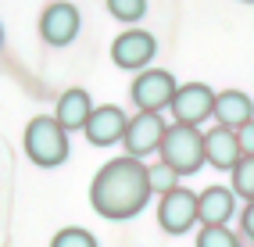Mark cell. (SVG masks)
<instances>
[{"instance_id":"cell-2","label":"cell","mask_w":254,"mask_h":247,"mask_svg":"<svg viewBox=\"0 0 254 247\" xmlns=\"http://www.w3.org/2000/svg\"><path fill=\"white\" fill-rule=\"evenodd\" d=\"M158 151L168 169H176L179 176H193L204 165V133H197V125H186V122L165 125Z\"/></svg>"},{"instance_id":"cell-10","label":"cell","mask_w":254,"mask_h":247,"mask_svg":"<svg viewBox=\"0 0 254 247\" xmlns=\"http://www.w3.org/2000/svg\"><path fill=\"white\" fill-rule=\"evenodd\" d=\"M126 125H129L126 111L115 108V104H104V108H93V111H90V119H86V125H82V133L90 136V143L108 147V143H118V140L126 136Z\"/></svg>"},{"instance_id":"cell-1","label":"cell","mask_w":254,"mask_h":247,"mask_svg":"<svg viewBox=\"0 0 254 247\" xmlns=\"http://www.w3.org/2000/svg\"><path fill=\"white\" fill-rule=\"evenodd\" d=\"M150 201V179H147V165H140V158H115L93 176L90 186V204L100 219L122 222L140 215Z\"/></svg>"},{"instance_id":"cell-4","label":"cell","mask_w":254,"mask_h":247,"mask_svg":"<svg viewBox=\"0 0 254 247\" xmlns=\"http://www.w3.org/2000/svg\"><path fill=\"white\" fill-rule=\"evenodd\" d=\"M158 222L165 233H186V229H193L197 222V193L183 190V186H172L168 193H161V204H158Z\"/></svg>"},{"instance_id":"cell-20","label":"cell","mask_w":254,"mask_h":247,"mask_svg":"<svg viewBox=\"0 0 254 247\" xmlns=\"http://www.w3.org/2000/svg\"><path fill=\"white\" fill-rule=\"evenodd\" d=\"M236 140H240V154H254V119L236 129Z\"/></svg>"},{"instance_id":"cell-21","label":"cell","mask_w":254,"mask_h":247,"mask_svg":"<svg viewBox=\"0 0 254 247\" xmlns=\"http://www.w3.org/2000/svg\"><path fill=\"white\" fill-rule=\"evenodd\" d=\"M244 233L254 240V201H247V208H244Z\"/></svg>"},{"instance_id":"cell-11","label":"cell","mask_w":254,"mask_h":247,"mask_svg":"<svg viewBox=\"0 0 254 247\" xmlns=\"http://www.w3.org/2000/svg\"><path fill=\"white\" fill-rule=\"evenodd\" d=\"M236 208V193L226 186H208L197 193V222L204 226H226Z\"/></svg>"},{"instance_id":"cell-16","label":"cell","mask_w":254,"mask_h":247,"mask_svg":"<svg viewBox=\"0 0 254 247\" xmlns=\"http://www.w3.org/2000/svg\"><path fill=\"white\" fill-rule=\"evenodd\" d=\"M197 247H240V240H236L226 226H204L197 233Z\"/></svg>"},{"instance_id":"cell-19","label":"cell","mask_w":254,"mask_h":247,"mask_svg":"<svg viewBox=\"0 0 254 247\" xmlns=\"http://www.w3.org/2000/svg\"><path fill=\"white\" fill-rule=\"evenodd\" d=\"M147 179H150V193H168V190L176 186L179 172L168 169V165L161 161V165H154V169H147Z\"/></svg>"},{"instance_id":"cell-8","label":"cell","mask_w":254,"mask_h":247,"mask_svg":"<svg viewBox=\"0 0 254 247\" xmlns=\"http://www.w3.org/2000/svg\"><path fill=\"white\" fill-rule=\"evenodd\" d=\"M154 54H158V40L143 29H129L111 43V61L118 68H143Z\"/></svg>"},{"instance_id":"cell-6","label":"cell","mask_w":254,"mask_h":247,"mask_svg":"<svg viewBox=\"0 0 254 247\" xmlns=\"http://www.w3.org/2000/svg\"><path fill=\"white\" fill-rule=\"evenodd\" d=\"M161 136H165L161 115H158V111H140L136 119H129V125H126V136H122L126 154L143 158V154H150V151H158V147H161Z\"/></svg>"},{"instance_id":"cell-18","label":"cell","mask_w":254,"mask_h":247,"mask_svg":"<svg viewBox=\"0 0 254 247\" xmlns=\"http://www.w3.org/2000/svg\"><path fill=\"white\" fill-rule=\"evenodd\" d=\"M50 247H97V240H93V233H86V229L68 226V229H61V233L50 240Z\"/></svg>"},{"instance_id":"cell-3","label":"cell","mask_w":254,"mask_h":247,"mask_svg":"<svg viewBox=\"0 0 254 247\" xmlns=\"http://www.w3.org/2000/svg\"><path fill=\"white\" fill-rule=\"evenodd\" d=\"M68 129H61L58 119L50 115H36L25 125V154L40 165V169H58L68 158Z\"/></svg>"},{"instance_id":"cell-12","label":"cell","mask_w":254,"mask_h":247,"mask_svg":"<svg viewBox=\"0 0 254 247\" xmlns=\"http://www.w3.org/2000/svg\"><path fill=\"white\" fill-rule=\"evenodd\" d=\"M204 161L215 169H233L240 161V140H236V129L218 125L211 133H204Z\"/></svg>"},{"instance_id":"cell-14","label":"cell","mask_w":254,"mask_h":247,"mask_svg":"<svg viewBox=\"0 0 254 247\" xmlns=\"http://www.w3.org/2000/svg\"><path fill=\"white\" fill-rule=\"evenodd\" d=\"M90 111H93L90 93L75 86V90H64V93H61L54 119L61 122V129H82V125H86V119H90Z\"/></svg>"},{"instance_id":"cell-7","label":"cell","mask_w":254,"mask_h":247,"mask_svg":"<svg viewBox=\"0 0 254 247\" xmlns=\"http://www.w3.org/2000/svg\"><path fill=\"white\" fill-rule=\"evenodd\" d=\"M129 93H132V101H136V108H143V111H161V108L172 104L176 79H172V72L154 68V72L136 75V82H132Z\"/></svg>"},{"instance_id":"cell-17","label":"cell","mask_w":254,"mask_h":247,"mask_svg":"<svg viewBox=\"0 0 254 247\" xmlns=\"http://www.w3.org/2000/svg\"><path fill=\"white\" fill-rule=\"evenodd\" d=\"M108 11L118 22H140L147 11V0H108Z\"/></svg>"},{"instance_id":"cell-15","label":"cell","mask_w":254,"mask_h":247,"mask_svg":"<svg viewBox=\"0 0 254 247\" xmlns=\"http://www.w3.org/2000/svg\"><path fill=\"white\" fill-rule=\"evenodd\" d=\"M229 172H233V193L254 201V154H240V161Z\"/></svg>"},{"instance_id":"cell-9","label":"cell","mask_w":254,"mask_h":247,"mask_svg":"<svg viewBox=\"0 0 254 247\" xmlns=\"http://www.w3.org/2000/svg\"><path fill=\"white\" fill-rule=\"evenodd\" d=\"M79 11L72 4H64V0H58V4H50L43 11V18H40V32H43V40L50 47H68L75 36H79Z\"/></svg>"},{"instance_id":"cell-13","label":"cell","mask_w":254,"mask_h":247,"mask_svg":"<svg viewBox=\"0 0 254 247\" xmlns=\"http://www.w3.org/2000/svg\"><path fill=\"white\" fill-rule=\"evenodd\" d=\"M215 119L218 125H226V129H240L244 122L254 119V101L247 93L240 90H226V93H215Z\"/></svg>"},{"instance_id":"cell-5","label":"cell","mask_w":254,"mask_h":247,"mask_svg":"<svg viewBox=\"0 0 254 247\" xmlns=\"http://www.w3.org/2000/svg\"><path fill=\"white\" fill-rule=\"evenodd\" d=\"M168 108H172L176 122L200 125L204 119H211V111H215V93L204 86V82H186V86H176Z\"/></svg>"}]
</instances>
